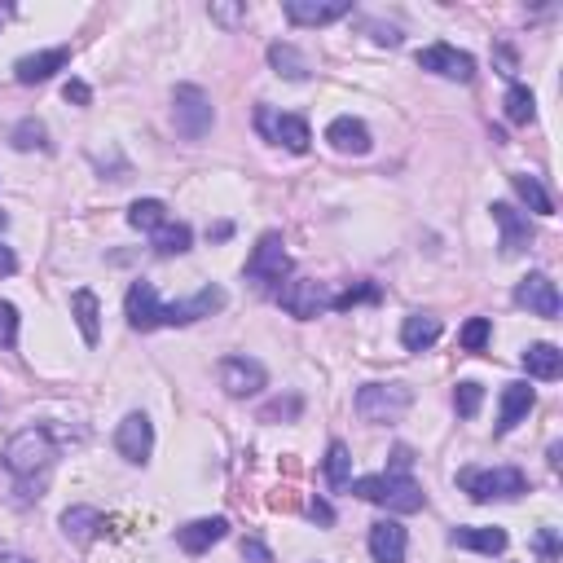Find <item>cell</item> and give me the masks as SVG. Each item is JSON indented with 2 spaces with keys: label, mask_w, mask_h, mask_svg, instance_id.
I'll return each instance as SVG.
<instances>
[{
  "label": "cell",
  "mask_w": 563,
  "mask_h": 563,
  "mask_svg": "<svg viewBox=\"0 0 563 563\" xmlns=\"http://www.w3.org/2000/svg\"><path fill=\"white\" fill-rule=\"evenodd\" d=\"M357 498H366L374 506H388V511L396 515H414V511H423L427 506V493H423V484H418L414 476H366V480H352L348 484Z\"/></svg>",
  "instance_id": "obj_1"
},
{
  "label": "cell",
  "mask_w": 563,
  "mask_h": 563,
  "mask_svg": "<svg viewBox=\"0 0 563 563\" xmlns=\"http://www.w3.org/2000/svg\"><path fill=\"white\" fill-rule=\"evenodd\" d=\"M14 269H18V256H14L9 247H0V278H9Z\"/></svg>",
  "instance_id": "obj_44"
},
{
  "label": "cell",
  "mask_w": 563,
  "mask_h": 563,
  "mask_svg": "<svg viewBox=\"0 0 563 563\" xmlns=\"http://www.w3.org/2000/svg\"><path fill=\"white\" fill-rule=\"evenodd\" d=\"M524 370H528V379H559L563 374V352L555 344L524 348Z\"/></svg>",
  "instance_id": "obj_26"
},
{
  "label": "cell",
  "mask_w": 563,
  "mask_h": 563,
  "mask_svg": "<svg viewBox=\"0 0 563 563\" xmlns=\"http://www.w3.org/2000/svg\"><path fill=\"white\" fill-rule=\"evenodd\" d=\"M291 273V256H286V242L282 234H264L247 256V278L256 286H273Z\"/></svg>",
  "instance_id": "obj_7"
},
{
  "label": "cell",
  "mask_w": 563,
  "mask_h": 563,
  "mask_svg": "<svg viewBox=\"0 0 563 563\" xmlns=\"http://www.w3.org/2000/svg\"><path fill=\"white\" fill-rule=\"evenodd\" d=\"M128 225L141 229V234H154V229L168 225V207H163L159 198H137V203L128 207Z\"/></svg>",
  "instance_id": "obj_30"
},
{
  "label": "cell",
  "mask_w": 563,
  "mask_h": 563,
  "mask_svg": "<svg viewBox=\"0 0 563 563\" xmlns=\"http://www.w3.org/2000/svg\"><path fill=\"white\" fill-rule=\"evenodd\" d=\"M225 533H229L225 515H207V520H194V524L176 528V546H181L185 555H207L216 542H225Z\"/></svg>",
  "instance_id": "obj_18"
},
{
  "label": "cell",
  "mask_w": 563,
  "mask_h": 563,
  "mask_svg": "<svg viewBox=\"0 0 563 563\" xmlns=\"http://www.w3.org/2000/svg\"><path fill=\"white\" fill-rule=\"evenodd\" d=\"M489 212H493V225L502 229V256H520L528 242H533V234H537L533 220H528L520 207H511V203H493Z\"/></svg>",
  "instance_id": "obj_13"
},
{
  "label": "cell",
  "mask_w": 563,
  "mask_h": 563,
  "mask_svg": "<svg viewBox=\"0 0 563 563\" xmlns=\"http://www.w3.org/2000/svg\"><path fill=\"white\" fill-rule=\"evenodd\" d=\"M458 489L471 502H511L528 493V476L520 467H467L458 471Z\"/></svg>",
  "instance_id": "obj_2"
},
{
  "label": "cell",
  "mask_w": 563,
  "mask_h": 563,
  "mask_svg": "<svg viewBox=\"0 0 563 563\" xmlns=\"http://www.w3.org/2000/svg\"><path fill=\"white\" fill-rule=\"evenodd\" d=\"M418 66L423 71L440 75V80H454V84H471L476 80V58L471 53L454 49V44H427V49H418Z\"/></svg>",
  "instance_id": "obj_8"
},
{
  "label": "cell",
  "mask_w": 563,
  "mask_h": 563,
  "mask_svg": "<svg viewBox=\"0 0 563 563\" xmlns=\"http://www.w3.org/2000/svg\"><path fill=\"white\" fill-rule=\"evenodd\" d=\"M506 119L511 124H533L537 119V97H533V88H524V84H511L506 88Z\"/></svg>",
  "instance_id": "obj_31"
},
{
  "label": "cell",
  "mask_w": 563,
  "mask_h": 563,
  "mask_svg": "<svg viewBox=\"0 0 563 563\" xmlns=\"http://www.w3.org/2000/svg\"><path fill=\"white\" fill-rule=\"evenodd\" d=\"M115 449L124 454L128 462H146L154 454V423L146 414H128L115 432Z\"/></svg>",
  "instance_id": "obj_14"
},
{
  "label": "cell",
  "mask_w": 563,
  "mask_h": 563,
  "mask_svg": "<svg viewBox=\"0 0 563 563\" xmlns=\"http://www.w3.org/2000/svg\"><path fill=\"white\" fill-rule=\"evenodd\" d=\"M264 383H269V374H264V366L256 357H225L220 361V388H225L229 396H256Z\"/></svg>",
  "instance_id": "obj_10"
},
{
  "label": "cell",
  "mask_w": 563,
  "mask_h": 563,
  "mask_svg": "<svg viewBox=\"0 0 563 563\" xmlns=\"http://www.w3.org/2000/svg\"><path fill=\"white\" fill-rule=\"evenodd\" d=\"M489 339H493V322H489V317H471V322L462 326V348H467V352H484Z\"/></svg>",
  "instance_id": "obj_36"
},
{
  "label": "cell",
  "mask_w": 563,
  "mask_h": 563,
  "mask_svg": "<svg viewBox=\"0 0 563 563\" xmlns=\"http://www.w3.org/2000/svg\"><path fill=\"white\" fill-rule=\"evenodd\" d=\"M326 141L335 146L339 154H370V128L361 124V119H352V115H339V119H330V128H326Z\"/></svg>",
  "instance_id": "obj_19"
},
{
  "label": "cell",
  "mask_w": 563,
  "mask_h": 563,
  "mask_svg": "<svg viewBox=\"0 0 563 563\" xmlns=\"http://www.w3.org/2000/svg\"><path fill=\"white\" fill-rule=\"evenodd\" d=\"M282 9L295 27H326V22L352 14V0H286Z\"/></svg>",
  "instance_id": "obj_16"
},
{
  "label": "cell",
  "mask_w": 563,
  "mask_h": 563,
  "mask_svg": "<svg viewBox=\"0 0 563 563\" xmlns=\"http://www.w3.org/2000/svg\"><path fill=\"white\" fill-rule=\"evenodd\" d=\"M269 62L278 75H286V80H308V71H313L295 44H269Z\"/></svg>",
  "instance_id": "obj_29"
},
{
  "label": "cell",
  "mask_w": 563,
  "mask_h": 563,
  "mask_svg": "<svg viewBox=\"0 0 563 563\" xmlns=\"http://www.w3.org/2000/svg\"><path fill=\"white\" fill-rule=\"evenodd\" d=\"M71 66V49L58 44V49H44V53H27V58L14 62V80L18 84H44L49 75H58Z\"/></svg>",
  "instance_id": "obj_15"
},
{
  "label": "cell",
  "mask_w": 563,
  "mask_h": 563,
  "mask_svg": "<svg viewBox=\"0 0 563 563\" xmlns=\"http://www.w3.org/2000/svg\"><path fill=\"white\" fill-rule=\"evenodd\" d=\"M172 124H176V132H181L185 141H203L207 132H212V124H216L212 97H207L198 84H176V93H172Z\"/></svg>",
  "instance_id": "obj_4"
},
{
  "label": "cell",
  "mask_w": 563,
  "mask_h": 563,
  "mask_svg": "<svg viewBox=\"0 0 563 563\" xmlns=\"http://www.w3.org/2000/svg\"><path fill=\"white\" fill-rule=\"evenodd\" d=\"M9 563H31V559H9Z\"/></svg>",
  "instance_id": "obj_48"
},
{
  "label": "cell",
  "mask_w": 563,
  "mask_h": 563,
  "mask_svg": "<svg viewBox=\"0 0 563 563\" xmlns=\"http://www.w3.org/2000/svg\"><path fill=\"white\" fill-rule=\"evenodd\" d=\"M124 313H128V326H132V330H154V326H163V304H159V295H154L150 282H132V286H128Z\"/></svg>",
  "instance_id": "obj_17"
},
{
  "label": "cell",
  "mask_w": 563,
  "mask_h": 563,
  "mask_svg": "<svg viewBox=\"0 0 563 563\" xmlns=\"http://www.w3.org/2000/svg\"><path fill=\"white\" fill-rule=\"evenodd\" d=\"M71 317H75V326H80L84 344H97V339H102V304H97L93 291L80 286V291L71 295Z\"/></svg>",
  "instance_id": "obj_24"
},
{
  "label": "cell",
  "mask_w": 563,
  "mask_h": 563,
  "mask_svg": "<svg viewBox=\"0 0 563 563\" xmlns=\"http://www.w3.org/2000/svg\"><path fill=\"white\" fill-rule=\"evenodd\" d=\"M374 44H401V31H396V27H383V22H374Z\"/></svg>",
  "instance_id": "obj_43"
},
{
  "label": "cell",
  "mask_w": 563,
  "mask_h": 563,
  "mask_svg": "<svg viewBox=\"0 0 563 563\" xmlns=\"http://www.w3.org/2000/svg\"><path fill=\"white\" fill-rule=\"evenodd\" d=\"M537 405V392L528 383H506L502 388V414H498V436L515 432V427L528 418V410Z\"/></svg>",
  "instance_id": "obj_20"
},
{
  "label": "cell",
  "mask_w": 563,
  "mask_h": 563,
  "mask_svg": "<svg viewBox=\"0 0 563 563\" xmlns=\"http://www.w3.org/2000/svg\"><path fill=\"white\" fill-rule=\"evenodd\" d=\"M295 414H300V396H286V401H273L260 410L264 423H273V418H295Z\"/></svg>",
  "instance_id": "obj_40"
},
{
  "label": "cell",
  "mask_w": 563,
  "mask_h": 563,
  "mask_svg": "<svg viewBox=\"0 0 563 563\" xmlns=\"http://www.w3.org/2000/svg\"><path fill=\"white\" fill-rule=\"evenodd\" d=\"M242 559L247 563H273V550L260 542V537H247V542H242Z\"/></svg>",
  "instance_id": "obj_41"
},
{
  "label": "cell",
  "mask_w": 563,
  "mask_h": 563,
  "mask_svg": "<svg viewBox=\"0 0 563 563\" xmlns=\"http://www.w3.org/2000/svg\"><path fill=\"white\" fill-rule=\"evenodd\" d=\"M9 14H14V9H9V5H0V22H5Z\"/></svg>",
  "instance_id": "obj_46"
},
{
  "label": "cell",
  "mask_w": 563,
  "mask_h": 563,
  "mask_svg": "<svg viewBox=\"0 0 563 563\" xmlns=\"http://www.w3.org/2000/svg\"><path fill=\"white\" fill-rule=\"evenodd\" d=\"M106 528V520H102V511L97 506H71V511L62 515V533L71 537L75 546H88L97 533Z\"/></svg>",
  "instance_id": "obj_23"
},
{
  "label": "cell",
  "mask_w": 563,
  "mask_h": 563,
  "mask_svg": "<svg viewBox=\"0 0 563 563\" xmlns=\"http://www.w3.org/2000/svg\"><path fill=\"white\" fill-rule=\"evenodd\" d=\"M511 185H515V194L528 203V212H537V216H555V198L546 194V185L537 181V176H528V172H515L511 176Z\"/></svg>",
  "instance_id": "obj_28"
},
{
  "label": "cell",
  "mask_w": 563,
  "mask_h": 563,
  "mask_svg": "<svg viewBox=\"0 0 563 563\" xmlns=\"http://www.w3.org/2000/svg\"><path fill=\"white\" fill-rule=\"evenodd\" d=\"M5 225H9V216H5V212H0V229H5Z\"/></svg>",
  "instance_id": "obj_47"
},
{
  "label": "cell",
  "mask_w": 563,
  "mask_h": 563,
  "mask_svg": "<svg viewBox=\"0 0 563 563\" xmlns=\"http://www.w3.org/2000/svg\"><path fill=\"white\" fill-rule=\"evenodd\" d=\"M18 344V308L9 300H0V348Z\"/></svg>",
  "instance_id": "obj_37"
},
{
  "label": "cell",
  "mask_w": 563,
  "mask_h": 563,
  "mask_svg": "<svg viewBox=\"0 0 563 563\" xmlns=\"http://www.w3.org/2000/svg\"><path fill=\"white\" fill-rule=\"evenodd\" d=\"M278 300H282V308L295 317V322H313L317 313H326V308H330L326 282H317V278H295V282H286L282 291H278Z\"/></svg>",
  "instance_id": "obj_9"
},
{
  "label": "cell",
  "mask_w": 563,
  "mask_h": 563,
  "mask_svg": "<svg viewBox=\"0 0 563 563\" xmlns=\"http://www.w3.org/2000/svg\"><path fill=\"white\" fill-rule=\"evenodd\" d=\"M225 308V291L220 286H203L190 300H176V304H163V326H190L198 317H212Z\"/></svg>",
  "instance_id": "obj_12"
},
{
  "label": "cell",
  "mask_w": 563,
  "mask_h": 563,
  "mask_svg": "<svg viewBox=\"0 0 563 563\" xmlns=\"http://www.w3.org/2000/svg\"><path fill=\"white\" fill-rule=\"evenodd\" d=\"M515 304L528 308L533 317H559V286L550 282V273H528V278L515 286Z\"/></svg>",
  "instance_id": "obj_11"
},
{
  "label": "cell",
  "mask_w": 563,
  "mask_h": 563,
  "mask_svg": "<svg viewBox=\"0 0 563 563\" xmlns=\"http://www.w3.org/2000/svg\"><path fill=\"white\" fill-rule=\"evenodd\" d=\"M357 418L361 423H401L414 405V392L405 383H366L357 388Z\"/></svg>",
  "instance_id": "obj_3"
},
{
  "label": "cell",
  "mask_w": 563,
  "mask_h": 563,
  "mask_svg": "<svg viewBox=\"0 0 563 563\" xmlns=\"http://www.w3.org/2000/svg\"><path fill=\"white\" fill-rule=\"evenodd\" d=\"M405 528L396 524V520H379L370 528V555L374 563H405Z\"/></svg>",
  "instance_id": "obj_21"
},
{
  "label": "cell",
  "mask_w": 563,
  "mask_h": 563,
  "mask_svg": "<svg viewBox=\"0 0 563 563\" xmlns=\"http://www.w3.org/2000/svg\"><path fill=\"white\" fill-rule=\"evenodd\" d=\"M190 242H194V234H190V225H181V220H168L163 229H154V234H150L154 256H185V251H190Z\"/></svg>",
  "instance_id": "obj_27"
},
{
  "label": "cell",
  "mask_w": 563,
  "mask_h": 563,
  "mask_svg": "<svg viewBox=\"0 0 563 563\" xmlns=\"http://www.w3.org/2000/svg\"><path fill=\"white\" fill-rule=\"evenodd\" d=\"M449 542L462 546V550H480V555H502L506 550V528H467V524H458L454 533H449Z\"/></svg>",
  "instance_id": "obj_22"
},
{
  "label": "cell",
  "mask_w": 563,
  "mask_h": 563,
  "mask_svg": "<svg viewBox=\"0 0 563 563\" xmlns=\"http://www.w3.org/2000/svg\"><path fill=\"white\" fill-rule=\"evenodd\" d=\"M5 467L14 471L18 480H36L40 471L53 467V440L44 427H27V432H18L14 440L5 445Z\"/></svg>",
  "instance_id": "obj_5"
},
{
  "label": "cell",
  "mask_w": 563,
  "mask_h": 563,
  "mask_svg": "<svg viewBox=\"0 0 563 563\" xmlns=\"http://www.w3.org/2000/svg\"><path fill=\"white\" fill-rule=\"evenodd\" d=\"M326 484L330 489H348L352 484V454H348V445H330L326 449Z\"/></svg>",
  "instance_id": "obj_32"
},
{
  "label": "cell",
  "mask_w": 563,
  "mask_h": 563,
  "mask_svg": "<svg viewBox=\"0 0 563 563\" xmlns=\"http://www.w3.org/2000/svg\"><path fill=\"white\" fill-rule=\"evenodd\" d=\"M313 520H322V524H330V520H335V511H330V506H326V502H313Z\"/></svg>",
  "instance_id": "obj_45"
},
{
  "label": "cell",
  "mask_w": 563,
  "mask_h": 563,
  "mask_svg": "<svg viewBox=\"0 0 563 563\" xmlns=\"http://www.w3.org/2000/svg\"><path fill=\"white\" fill-rule=\"evenodd\" d=\"M374 300H379V286H374V282H361V286H348V291L330 295V308L348 313V308H357V304H374Z\"/></svg>",
  "instance_id": "obj_35"
},
{
  "label": "cell",
  "mask_w": 563,
  "mask_h": 563,
  "mask_svg": "<svg viewBox=\"0 0 563 563\" xmlns=\"http://www.w3.org/2000/svg\"><path fill=\"white\" fill-rule=\"evenodd\" d=\"M62 97H66V102H75V106H88V102H93V88H88L84 80H66Z\"/></svg>",
  "instance_id": "obj_42"
},
{
  "label": "cell",
  "mask_w": 563,
  "mask_h": 563,
  "mask_svg": "<svg viewBox=\"0 0 563 563\" xmlns=\"http://www.w3.org/2000/svg\"><path fill=\"white\" fill-rule=\"evenodd\" d=\"M537 555H542V563H555L559 559V533L555 528H537Z\"/></svg>",
  "instance_id": "obj_39"
},
{
  "label": "cell",
  "mask_w": 563,
  "mask_h": 563,
  "mask_svg": "<svg viewBox=\"0 0 563 563\" xmlns=\"http://www.w3.org/2000/svg\"><path fill=\"white\" fill-rule=\"evenodd\" d=\"M9 146L14 150H49V132H44L40 119H22V124L9 132Z\"/></svg>",
  "instance_id": "obj_33"
},
{
  "label": "cell",
  "mask_w": 563,
  "mask_h": 563,
  "mask_svg": "<svg viewBox=\"0 0 563 563\" xmlns=\"http://www.w3.org/2000/svg\"><path fill=\"white\" fill-rule=\"evenodd\" d=\"M440 339V317H432V313H410L401 322V344H405V352H427Z\"/></svg>",
  "instance_id": "obj_25"
},
{
  "label": "cell",
  "mask_w": 563,
  "mask_h": 563,
  "mask_svg": "<svg viewBox=\"0 0 563 563\" xmlns=\"http://www.w3.org/2000/svg\"><path fill=\"white\" fill-rule=\"evenodd\" d=\"M207 14H212V22H220V27H238V22H247V5H212Z\"/></svg>",
  "instance_id": "obj_38"
},
{
  "label": "cell",
  "mask_w": 563,
  "mask_h": 563,
  "mask_svg": "<svg viewBox=\"0 0 563 563\" xmlns=\"http://www.w3.org/2000/svg\"><path fill=\"white\" fill-rule=\"evenodd\" d=\"M480 405H484V388H480L476 379H462L458 388H454V410H458L462 418H476Z\"/></svg>",
  "instance_id": "obj_34"
},
{
  "label": "cell",
  "mask_w": 563,
  "mask_h": 563,
  "mask_svg": "<svg viewBox=\"0 0 563 563\" xmlns=\"http://www.w3.org/2000/svg\"><path fill=\"white\" fill-rule=\"evenodd\" d=\"M256 132L291 154H308V146H313V132H308L304 119L282 115V110H273V106H256Z\"/></svg>",
  "instance_id": "obj_6"
}]
</instances>
